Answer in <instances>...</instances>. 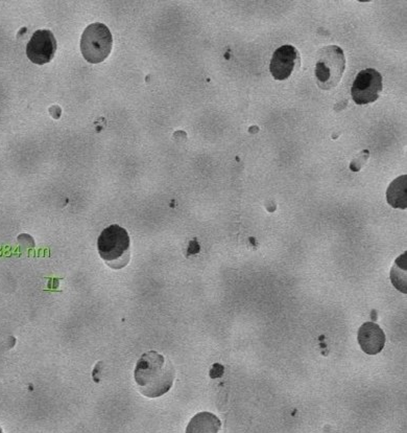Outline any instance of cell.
Returning <instances> with one entry per match:
<instances>
[{"instance_id": "6", "label": "cell", "mask_w": 407, "mask_h": 433, "mask_svg": "<svg viewBox=\"0 0 407 433\" xmlns=\"http://www.w3.org/2000/svg\"><path fill=\"white\" fill-rule=\"evenodd\" d=\"M57 51V40L49 29H39L34 33L27 45V55L31 62L43 65L53 60Z\"/></svg>"}, {"instance_id": "4", "label": "cell", "mask_w": 407, "mask_h": 433, "mask_svg": "<svg viewBox=\"0 0 407 433\" xmlns=\"http://www.w3.org/2000/svg\"><path fill=\"white\" fill-rule=\"evenodd\" d=\"M112 45V34L104 23H92L81 35V53L86 61L92 64L106 60L110 55Z\"/></svg>"}, {"instance_id": "2", "label": "cell", "mask_w": 407, "mask_h": 433, "mask_svg": "<svg viewBox=\"0 0 407 433\" xmlns=\"http://www.w3.org/2000/svg\"><path fill=\"white\" fill-rule=\"evenodd\" d=\"M99 256L113 269L126 267L130 262V237L119 225L103 230L97 241Z\"/></svg>"}, {"instance_id": "10", "label": "cell", "mask_w": 407, "mask_h": 433, "mask_svg": "<svg viewBox=\"0 0 407 433\" xmlns=\"http://www.w3.org/2000/svg\"><path fill=\"white\" fill-rule=\"evenodd\" d=\"M386 199L393 208H402V210L407 208L406 175L398 177L390 184L386 192Z\"/></svg>"}, {"instance_id": "8", "label": "cell", "mask_w": 407, "mask_h": 433, "mask_svg": "<svg viewBox=\"0 0 407 433\" xmlns=\"http://www.w3.org/2000/svg\"><path fill=\"white\" fill-rule=\"evenodd\" d=\"M358 343L365 354L377 355L384 347V332L376 323H363L358 331Z\"/></svg>"}, {"instance_id": "3", "label": "cell", "mask_w": 407, "mask_h": 433, "mask_svg": "<svg viewBox=\"0 0 407 433\" xmlns=\"http://www.w3.org/2000/svg\"><path fill=\"white\" fill-rule=\"evenodd\" d=\"M345 69L343 49L337 45L323 47L317 55L315 77L319 88L330 90L337 86Z\"/></svg>"}, {"instance_id": "1", "label": "cell", "mask_w": 407, "mask_h": 433, "mask_svg": "<svg viewBox=\"0 0 407 433\" xmlns=\"http://www.w3.org/2000/svg\"><path fill=\"white\" fill-rule=\"evenodd\" d=\"M174 371L170 361L157 353L144 354L135 367V382L148 398H159L170 391L174 384Z\"/></svg>"}, {"instance_id": "7", "label": "cell", "mask_w": 407, "mask_h": 433, "mask_svg": "<svg viewBox=\"0 0 407 433\" xmlns=\"http://www.w3.org/2000/svg\"><path fill=\"white\" fill-rule=\"evenodd\" d=\"M298 62H300V57L297 49L293 45H283L274 53L270 71L276 80H287L295 71Z\"/></svg>"}, {"instance_id": "9", "label": "cell", "mask_w": 407, "mask_h": 433, "mask_svg": "<svg viewBox=\"0 0 407 433\" xmlns=\"http://www.w3.org/2000/svg\"><path fill=\"white\" fill-rule=\"evenodd\" d=\"M222 427L220 419L211 412L198 413L190 421L186 433H218Z\"/></svg>"}, {"instance_id": "5", "label": "cell", "mask_w": 407, "mask_h": 433, "mask_svg": "<svg viewBox=\"0 0 407 433\" xmlns=\"http://www.w3.org/2000/svg\"><path fill=\"white\" fill-rule=\"evenodd\" d=\"M382 90V77L374 69H365L355 77L351 95L357 105L370 104L378 100Z\"/></svg>"}, {"instance_id": "11", "label": "cell", "mask_w": 407, "mask_h": 433, "mask_svg": "<svg viewBox=\"0 0 407 433\" xmlns=\"http://www.w3.org/2000/svg\"><path fill=\"white\" fill-rule=\"evenodd\" d=\"M0 433H3V430H1V428H0Z\"/></svg>"}]
</instances>
